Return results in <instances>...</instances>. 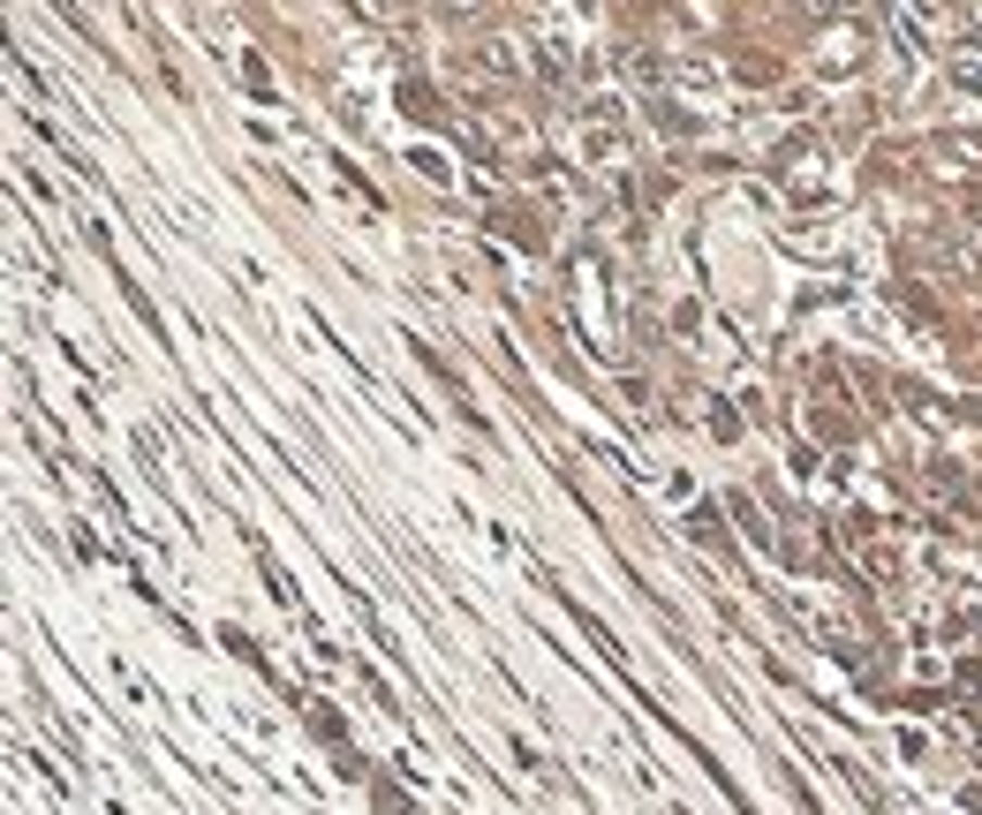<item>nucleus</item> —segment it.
<instances>
[]
</instances>
